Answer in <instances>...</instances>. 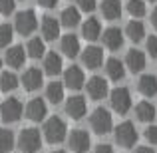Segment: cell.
<instances>
[{"label":"cell","mask_w":157,"mask_h":153,"mask_svg":"<svg viewBox=\"0 0 157 153\" xmlns=\"http://www.w3.org/2000/svg\"><path fill=\"white\" fill-rule=\"evenodd\" d=\"M78 10L94 12V10H96V0H78Z\"/></svg>","instance_id":"35"},{"label":"cell","mask_w":157,"mask_h":153,"mask_svg":"<svg viewBox=\"0 0 157 153\" xmlns=\"http://www.w3.org/2000/svg\"><path fill=\"white\" fill-rule=\"evenodd\" d=\"M151 24H153V28L157 30V8H155L153 12H151Z\"/></svg>","instance_id":"41"},{"label":"cell","mask_w":157,"mask_h":153,"mask_svg":"<svg viewBox=\"0 0 157 153\" xmlns=\"http://www.w3.org/2000/svg\"><path fill=\"white\" fill-rule=\"evenodd\" d=\"M82 36H84L86 40H90V42H96L98 38L101 36V24L98 18H88L84 22V26H82Z\"/></svg>","instance_id":"23"},{"label":"cell","mask_w":157,"mask_h":153,"mask_svg":"<svg viewBox=\"0 0 157 153\" xmlns=\"http://www.w3.org/2000/svg\"><path fill=\"white\" fill-rule=\"evenodd\" d=\"M12 34H14V30L10 24H0V48H6L12 42V38H14Z\"/></svg>","instance_id":"33"},{"label":"cell","mask_w":157,"mask_h":153,"mask_svg":"<svg viewBox=\"0 0 157 153\" xmlns=\"http://www.w3.org/2000/svg\"><path fill=\"white\" fill-rule=\"evenodd\" d=\"M149 2H155V0H149Z\"/></svg>","instance_id":"45"},{"label":"cell","mask_w":157,"mask_h":153,"mask_svg":"<svg viewBox=\"0 0 157 153\" xmlns=\"http://www.w3.org/2000/svg\"><path fill=\"white\" fill-rule=\"evenodd\" d=\"M94 153H115L113 147L107 145V143H98L96 147H94Z\"/></svg>","instance_id":"38"},{"label":"cell","mask_w":157,"mask_h":153,"mask_svg":"<svg viewBox=\"0 0 157 153\" xmlns=\"http://www.w3.org/2000/svg\"><path fill=\"white\" fill-rule=\"evenodd\" d=\"M18 149L22 153H36L42 147V137H40V131L34 127H26V129L20 131L18 135Z\"/></svg>","instance_id":"2"},{"label":"cell","mask_w":157,"mask_h":153,"mask_svg":"<svg viewBox=\"0 0 157 153\" xmlns=\"http://www.w3.org/2000/svg\"><path fill=\"white\" fill-rule=\"evenodd\" d=\"M86 84V76L82 72V68L78 66H70L68 70L64 72V86L70 90H82Z\"/></svg>","instance_id":"11"},{"label":"cell","mask_w":157,"mask_h":153,"mask_svg":"<svg viewBox=\"0 0 157 153\" xmlns=\"http://www.w3.org/2000/svg\"><path fill=\"white\" fill-rule=\"evenodd\" d=\"M0 68H2V58H0Z\"/></svg>","instance_id":"43"},{"label":"cell","mask_w":157,"mask_h":153,"mask_svg":"<svg viewBox=\"0 0 157 153\" xmlns=\"http://www.w3.org/2000/svg\"><path fill=\"white\" fill-rule=\"evenodd\" d=\"M86 90H88V96L92 98V100H104L107 96V82L100 76H94V78L88 80Z\"/></svg>","instance_id":"12"},{"label":"cell","mask_w":157,"mask_h":153,"mask_svg":"<svg viewBox=\"0 0 157 153\" xmlns=\"http://www.w3.org/2000/svg\"><path fill=\"white\" fill-rule=\"evenodd\" d=\"M6 64L10 68H22L24 62H26V52H24L22 46H10L6 50Z\"/></svg>","instance_id":"21"},{"label":"cell","mask_w":157,"mask_h":153,"mask_svg":"<svg viewBox=\"0 0 157 153\" xmlns=\"http://www.w3.org/2000/svg\"><path fill=\"white\" fill-rule=\"evenodd\" d=\"M14 28L20 36H30L32 32L38 28V18H36L34 10H22L16 14L14 20Z\"/></svg>","instance_id":"6"},{"label":"cell","mask_w":157,"mask_h":153,"mask_svg":"<svg viewBox=\"0 0 157 153\" xmlns=\"http://www.w3.org/2000/svg\"><path fill=\"white\" fill-rule=\"evenodd\" d=\"M101 14L107 20H117L121 16V4H119V0H101Z\"/></svg>","instance_id":"27"},{"label":"cell","mask_w":157,"mask_h":153,"mask_svg":"<svg viewBox=\"0 0 157 153\" xmlns=\"http://www.w3.org/2000/svg\"><path fill=\"white\" fill-rule=\"evenodd\" d=\"M42 133H44V139H46L48 143L56 145V143H62L66 139V135H68V125H66V121L62 117L54 115V117L44 121Z\"/></svg>","instance_id":"1"},{"label":"cell","mask_w":157,"mask_h":153,"mask_svg":"<svg viewBox=\"0 0 157 153\" xmlns=\"http://www.w3.org/2000/svg\"><path fill=\"white\" fill-rule=\"evenodd\" d=\"M101 40H104V46L107 50H119L123 46V32L119 28H107Z\"/></svg>","instance_id":"16"},{"label":"cell","mask_w":157,"mask_h":153,"mask_svg":"<svg viewBox=\"0 0 157 153\" xmlns=\"http://www.w3.org/2000/svg\"><path fill=\"white\" fill-rule=\"evenodd\" d=\"M127 12H129L133 18H141V16H145V2L143 0H129L127 2Z\"/></svg>","instance_id":"32"},{"label":"cell","mask_w":157,"mask_h":153,"mask_svg":"<svg viewBox=\"0 0 157 153\" xmlns=\"http://www.w3.org/2000/svg\"><path fill=\"white\" fill-rule=\"evenodd\" d=\"M137 90L139 94H143L145 98H153L157 94V78L151 74H143L137 82Z\"/></svg>","instance_id":"22"},{"label":"cell","mask_w":157,"mask_h":153,"mask_svg":"<svg viewBox=\"0 0 157 153\" xmlns=\"http://www.w3.org/2000/svg\"><path fill=\"white\" fill-rule=\"evenodd\" d=\"M80 10L78 8H74V6H68V8H64L62 10V14H60V26H64V28H76L78 24H80Z\"/></svg>","instance_id":"24"},{"label":"cell","mask_w":157,"mask_h":153,"mask_svg":"<svg viewBox=\"0 0 157 153\" xmlns=\"http://www.w3.org/2000/svg\"><path fill=\"white\" fill-rule=\"evenodd\" d=\"M24 111H26V117L30 119V121H42L48 113V107H46V103H44V100L34 98V100L28 101V105H26Z\"/></svg>","instance_id":"13"},{"label":"cell","mask_w":157,"mask_h":153,"mask_svg":"<svg viewBox=\"0 0 157 153\" xmlns=\"http://www.w3.org/2000/svg\"><path fill=\"white\" fill-rule=\"evenodd\" d=\"M145 46H147V54L151 58H157V36H149Z\"/></svg>","instance_id":"36"},{"label":"cell","mask_w":157,"mask_h":153,"mask_svg":"<svg viewBox=\"0 0 157 153\" xmlns=\"http://www.w3.org/2000/svg\"><path fill=\"white\" fill-rule=\"evenodd\" d=\"M38 4L42 8H54L58 4V0H38Z\"/></svg>","instance_id":"39"},{"label":"cell","mask_w":157,"mask_h":153,"mask_svg":"<svg viewBox=\"0 0 157 153\" xmlns=\"http://www.w3.org/2000/svg\"><path fill=\"white\" fill-rule=\"evenodd\" d=\"M145 139L151 145H157V125H149L145 129Z\"/></svg>","instance_id":"37"},{"label":"cell","mask_w":157,"mask_h":153,"mask_svg":"<svg viewBox=\"0 0 157 153\" xmlns=\"http://www.w3.org/2000/svg\"><path fill=\"white\" fill-rule=\"evenodd\" d=\"M105 74H107L109 80L121 82L123 78H125V66H123V62H119L117 58H109V60L105 62Z\"/></svg>","instance_id":"20"},{"label":"cell","mask_w":157,"mask_h":153,"mask_svg":"<svg viewBox=\"0 0 157 153\" xmlns=\"http://www.w3.org/2000/svg\"><path fill=\"white\" fill-rule=\"evenodd\" d=\"M64 68V62H62V56H58L56 52H48L44 54V74L48 76H58Z\"/></svg>","instance_id":"18"},{"label":"cell","mask_w":157,"mask_h":153,"mask_svg":"<svg viewBox=\"0 0 157 153\" xmlns=\"http://www.w3.org/2000/svg\"><path fill=\"white\" fill-rule=\"evenodd\" d=\"M68 145L72 153H88L90 149V135L84 129H74L68 137Z\"/></svg>","instance_id":"8"},{"label":"cell","mask_w":157,"mask_h":153,"mask_svg":"<svg viewBox=\"0 0 157 153\" xmlns=\"http://www.w3.org/2000/svg\"><path fill=\"white\" fill-rule=\"evenodd\" d=\"M109 103L111 109L119 115H125L127 111L131 109V94L127 88H115L113 92L109 94Z\"/></svg>","instance_id":"7"},{"label":"cell","mask_w":157,"mask_h":153,"mask_svg":"<svg viewBox=\"0 0 157 153\" xmlns=\"http://www.w3.org/2000/svg\"><path fill=\"white\" fill-rule=\"evenodd\" d=\"M14 8H16V0H0V14L2 16L12 14Z\"/></svg>","instance_id":"34"},{"label":"cell","mask_w":157,"mask_h":153,"mask_svg":"<svg viewBox=\"0 0 157 153\" xmlns=\"http://www.w3.org/2000/svg\"><path fill=\"white\" fill-rule=\"evenodd\" d=\"M60 50H62V54H64V56H68V58H76L78 54L82 52L78 36H74V34H66V36H62V40H60Z\"/></svg>","instance_id":"15"},{"label":"cell","mask_w":157,"mask_h":153,"mask_svg":"<svg viewBox=\"0 0 157 153\" xmlns=\"http://www.w3.org/2000/svg\"><path fill=\"white\" fill-rule=\"evenodd\" d=\"M90 125L96 131L98 135H105L111 131L113 127V119H111V113L105 109V107H96L90 115Z\"/></svg>","instance_id":"3"},{"label":"cell","mask_w":157,"mask_h":153,"mask_svg":"<svg viewBox=\"0 0 157 153\" xmlns=\"http://www.w3.org/2000/svg\"><path fill=\"white\" fill-rule=\"evenodd\" d=\"M18 88V78H16V74L12 72H4L0 74V90L2 92H14V90Z\"/></svg>","instance_id":"31"},{"label":"cell","mask_w":157,"mask_h":153,"mask_svg":"<svg viewBox=\"0 0 157 153\" xmlns=\"http://www.w3.org/2000/svg\"><path fill=\"white\" fill-rule=\"evenodd\" d=\"M88 111V103L82 96H72L66 101V115L72 119H82Z\"/></svg>","instance_id":"10"},{"label":"cell","mask_w":157,"mask_h":153,"mask_svg":"<svg viewBox=\"0 0 157 153\" xmlns=\"http://www.w3.org/2000/svg\"><path fill=\"white\" fill-rule=\"evenodd\" d=\"M147 60H145V54L139 52V50H129L125 56V66L129 68V72L133 74H139L143 72V68H145Z\"/></svg>","instance_id":"17"},{"label":"cell","mask_w":157,"mask_h":153,"mask_svg":"<svg viewBox=\"0 0 157 153\" xmlns=\"http://www.w3.org/2000/svg\"><path fill=\"white\" fill-rule=\"evenodd\" d=\"M14 133H12L10 129H4V127H0V153H10L14 149Z\"/></svg>","instance_id":"30"},{"label":"cell","mask_w":157,"mask_h":153,"mask_svg":"<svg viewBox=\"0 0 157 153\" xmlns=\"http://www.w3.org/2000/svg\"><path fill=\"white\" fill-rule=\"evenodd\" d=\"M24 113V105L18 98H8L0 105V117L4 123H16Z\"/></svg>","instance_id":"5"},{"label":"cell","mask_w":157,"mask_h":153,"mask_svg":"<svg viewBox=\"0 0 157 153\" xmlns=\"http://www.w3.org/2000/svg\"><path fill=\"white\" fill-rule=\"evenodd\" d=\"M82 64L88 70H98L104 64V50L98 46H88L82 52Z\"/></svg>","instance_id":"9"},{"label":"cell","mask_w":157,"mask_h":153,"mask_svg":"<svg viewBox=\"0 0 157 153\" xmlns=\"http://www.w3.org/2000/svg\"><path fill=\"white\" fill-rule=\"evenodd\" d=\"M113 139H115V143H117L119 147H125V149L133 147L135 143H137V131H135V125L131 121L119 123V125L115 127V131H113Z\"/></svg>","instance_id":"4"},{"label":"cell","mask_w":157,"mask_h":153,"mask_svg":"<svg viewBox=\"0 0 157 153\" xmlns=\"http://www.w3.org/2000/svg\"><path fill=\"white\" fill-rule=\"evenodd\" d=\"M52 153H66V151H62V149H56V151H52Z\"/></svg>","instance_id":"42"},{"label":"cell","mask_w":157,"mask_h":153,"mask_svg":"<svg viewBox=\"0 0 157 153\" xmlns=\"http://www.w3.org/2000/svg\"><path fill=\"white\" fill-rule=\"evenodd\" d=\"M155 117H157V109H155Z\"/></svg>","instance_id":"44"},{"label":"cell","mask_w":157,"mask_h":153,"mask_svg":"<svg viewBox=\"0 0 157 153\" xmlns=\"http://www.w3.org/2000/svg\"><path fill=\"white\" fill-rule=\"evenodd\" d=\"M44 54H46V46H44V40H40V38H30L28 40V44H26V56H30V58H42Z\"/></svg>","instance_id":"29"},{"label":"cell","mask_w":157,"mask_h":153,"mask_svg":"<svg viewBox=\"0 0 157 153\" xmlns=\"http://www.w3.org/2000/svg\"><path fill=\"white\" fill-rule=\"evenodd\" d=\"M135 153H155V151L151 149V147H147V145H141V147H137V149H135Z\"/></svg>","instance_id":"40"},{"label":"cell","mask_w":157,"mask_h":153,"mask_svg":"<svg viewBox=\"0 0 157 153\" xmlns=\"http://www.w3.org/2000/svg\"><path fill=\"white\" fill-rule=\"evenodd\" d=\"M46 100L50 103H60L64 100V84L60 82H50L46 88Z\"/></svg>","instance_id":"28"},{"label":"cell","mask_w":157,"mask_h":153,"mask_svg":"<svg viewBox=\"0 0 157 153\" xmlns=\"http://www.w3.org/2000/svg\"><path fill=\"white\" fill-rule=\"evenodd\" d=\"M42 80H44V76L38 68H28L22 76V86L26 92H36L42 86Z\"/></svg>","instance_id":"14"},{"label":"cell","mask_w":157,"mask_h":153,"mask_svg":"<svg viewBox=\"0 0 157 153\" xmlns=\"http://www.w3.org/2000/svg\"><path fill=\"white\" fill-rule=\"evenodd\" d=\"M135 117H137L141 123L153 121V119H155V107H153V103H149V101H139L137 105H135Z\"/></svg>","instance_id":"25"},{"label":"cell","mask_w":157,"mask_h":153,"mask_svg":"<svg viewBox=\"0 0 157 153\" xmlns=\"http://www.w3.org/2000/svg\"><path fill=\"white\" fill-rule=\"evenodd\" d=\"M125 36L135 44L141 42V40L145 38V26H143L139 20H131V22L125 26Z\"/></svg>","instance_id":"26"},{"label":"cell","mask_w":157,"mask_h":153,"mask_svg":"<svg viewBox=\"0 0 157 153\" xmlns=\"http://www.w3.org/2000/svg\"><path fill=\"white\" fill-rule=\"evenodd\" d=\"M40 28H42L44 40H48V42H52V40H56L58 36H60V22H58L54 16H44Z\"/></svg>","instance_id":"19"}]
</instances>
